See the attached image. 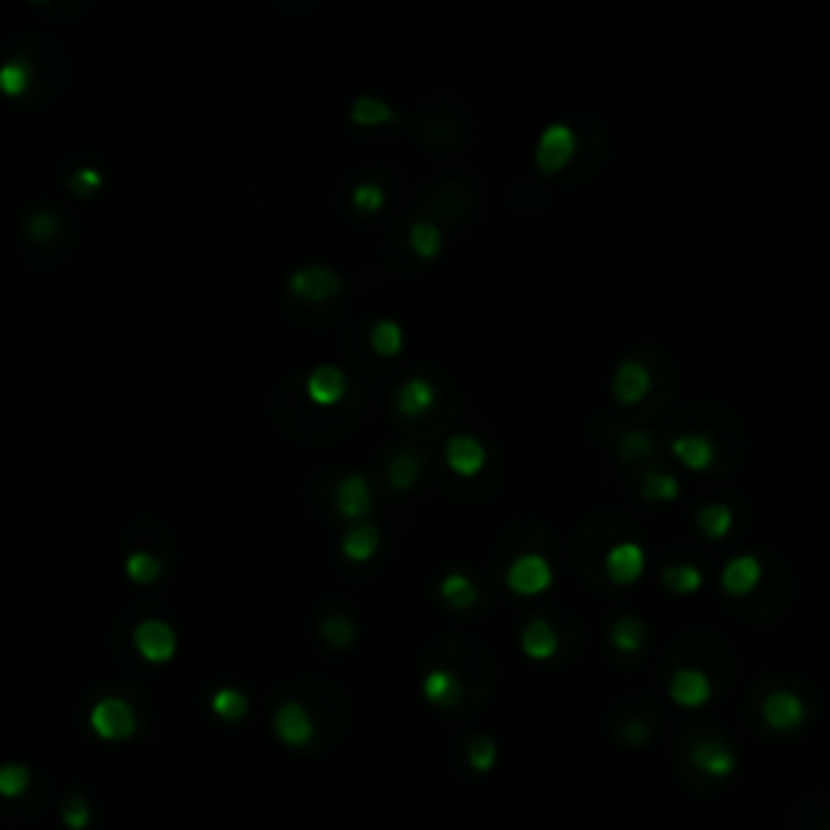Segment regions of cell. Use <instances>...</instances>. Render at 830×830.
Returning a JSON list of instances; mask_svg holds the SVG:
<instances>
[{"instance_id": "obj_19", "label": "cell", "mask_w": 830, "mask_h": 830, "mask_svg": "<svg viewBox=\"0 0 830 830\" xmlns=\"http://www.w3.org/2000/svg\"><path fill=\"white\" fill-rule=\"evenodd\" d=\"M347 117H350L354 127H390V124L402 120L390 101L377 98V95H360V98L350 104Z\"/></svg>"}, {"instance_id": "obj_41", "label": "cell", "mask_w": 830, "mask_h": 830, "mask_svg": "<svg viewBox=\"0 0 830 830\" xmlns=\"http://www.w3.org/2000/svg\"><path fill=\"white\" fill-rule=\"evenodd\" d=\"M649 736H652V731H649V727H645L642 721H630V724L623 727V739H627V743H633V746L645 743Z\"/></svg>"}, {"instance_id": "obj_33", "label": "cell", "mask_w": 830, "mask_h": 830, "mask_svg": "<svg viewBox=\"0 0 830 830\" xmlns=\"http://www.w3.org/2000/svg\"><path fill=\"white\" fill-rule=\"evenodd\" d=\"M350 208H354L357 214H364V218L380 214V211L387 208V189L377 186V182H360V186H354V192H350Z\"/></svg>"}, {"instance_id": "obj_15", "label": "cell", "mask_w": 830, "mask_h": 830, "mask_svg": "<svg viewBox=\"0 0 830 830\" xmlns=\"http://www.w3.org/2000/svg\"><path fill=\"white\" fill-rule=\"evenodd\" d=\"M711 694H714V684L701 669H679L669 682V697L687 711L704 707L711 701Z\"/></svg>"}, {"instance_id": "obj_5", "label": "cell", "mask_w": 830, "mask_h": 830, "mask_svg": "<svg viewBox=\"0 0 830 830\" xmlns=\"http://www.w3.org/2000/svg\"><path fill=\"white\" fill-rule=\"evenodd\" d=\"M335 509L344 523L357 526V523H370L374 509H377V496L374 487L364 474H344L335 487Z\"/></svg>"}, {"instance_id": "obj_38", "label": "cell", "mask_w": 830, "mask_h": 830, "mask_svg": "<svg viewBox=\"0 0 830 830\" xmlns=\"http://www.w3.org/2000/svg\"><path fill=\"white\" fill-rule=\"evenodd\" d=\"M101 186H104V176H101L95 166H78V169L69 176V189H72V196L78 198L95 196Z\"/></svg>"}, {"instance_id": "obj_39", "label": "cell", "mask_w": 830, "mask_h": 830, "mask_svg": "<svg viewBox=\"0 0 830 830\" xmlns=\"http://www.w3.org/2000/svg\"><path fill=\"white\" fill-rule=\"evenodd\" d=\"M27 234L33 241H40V244H50V241H55V234H59V218L52 211H33L27 218Z\"/></svg>"}, {"instance_id": "obj_27", "label": "cell", "mask_w": 830, "mask_h": 830, "mask_svg": "<svg viewBox=\"0 0 830 830\" xmlns=\"http://www.w3.org/2000/svg\"><path fill=\"white\" fill-rule=\"evenodd\" d=\"M662 587L669 590V593H679V597H691V593H697L701 587H704V571L697 568V565H669L665 571H662Z\"/></svg>"}, {"instance_id": "obj_1", "label": "cell", "mask_w": 830, "mask_h": 830, "mask_svg": "<svg viewBox=\"0 0 830 830\" xmlns=\"http://www.w3.org/2000/svg\"><path fill=\"white\" fill-rule=\"evenodd\" d=\"M286 290L298 302H308V305H325L332 302L335 295H342L344 280L325 263H308V266H298L290 273L286 280Z\"/></svg>"}, {"instance_id": "obj_37", "label": "cell", "mask_w": 830, "mask_h": 830, "mask_svg": "<svg viewBox=\"0 0 830 830\" xmlns=\"http://www.w3.org/2000/svg\"><path fill=\"white\" fill-rule=\"evenodd\" d=\"M467 763L474 766V773H490L496 766V743L490 736H474L467 746Z\"/></svg>"}, {"instance_id": "obj_13", "label": "cell", "mask_w": 830, "mask_h": 830, "mask_svg": "<svg viewBox=\"0 0 830 830\" xmlns=\"http://www.w3.org/2000/svg\"><path fill=\"white\" fill-rule=\"evenodd\" d=\"M435 402H439V390L429 377H409L406 384H399V390L392 396L396 412L406 419H419V416L432 412Z\"/></svg>"}, {"instance_id": "obj_11", "label": "cell", "mask_w": 830, "mask_h": 830, "mask_svg": "<svg viewBox=\"0 0 830 830\" xmlns=\"http://www.w3.org/2000/svg\"><path fill=\"white\" fill-rule=\"evenodd\" d=\"M273 733H276L280 743H286V746H293V749H302V746H308L312 736H315V721H312V714L305 711V704L286 701V704H280L276 714H273Z\"/></svg>"}, {"instance_id": "obj_7", "label": "cell", "mask_w": 830, "mask_h": 830, "mask_svg": "<svg viewBox=\"0 0 830 830\" xmlns=\"http://www.w3.org/2000/svg\"><path fill=\"white\" fill-rule=\"evenodd\" d=\"M649 390H652V374L642 360L627 357L617 364L613 380H610V396L617 406H639L649 396Z\"/></svg>"}, {"instance_id": "obj_24", "label": "cell", "mask_w": 830, "mask_h": 830, "mask_svg": "<svg viewBox=\"0 0 830 830\" xmlns=\"http://www.w3.org/2000/svg\"><path fill=\"white\" fill-rule=\"evenodd\" d=\"M406 347V332L399 322L392 318H380L374 328H370V350L384 360H396Z\"/></svg>"}, {"instance_id": "obj_17", "label": "cell", "mask_w": 830, "mask_h": 830, "mask_svg": "<svg viewBox=\"0 0 830 830\" xmlns=\"http://www.w3.org/2000/svg\"><path fill=\"white\" fill-rule=\"evenodd\" d=\"M763 581V561L756 558V555H736L731 558L727 565H724V571H721V585L724 590L731 593V597H746V593H753L756 587Z\"/></svg>"}, {"instance_id": "obj_29", "label": "cell", "mask_w": 830, "mask_h": 830, "mask_svg": "<svg viewBox=\"0 0 830 830\" xmlns=\"http://www.w3.org/2000/svg\"><path fill=\"white\" fill-rule=\"evenodd\" d=\"M124 575H127L130 585H156V581L162 578V561H159L156 555H149V551H130V555L124 558Z\"/></svg>"}, {"instance_id": "obj_4", "label": "cell", "mask_w": 830, "mask_h": 830, "mask_svg": "<svg viewBox=\"0 0 830 830\" xmlns=\"http://www.w3.org/2000/svg\"><path fill=\"white\" fill-rule=\"evenodd\" d=\"M88 727L107 743H120V739H130L137 733V714L124 697H104L92 707Z\"/></svg>"}, {"instance_id": "obj_36", "label": "cell", "mask_w": 830, "mask_h": 830, "mask_svg": "<svg viewBox=\"0 0 830 830\" xmlns=\"http://www.w3.org/2000/svg\"><path fill=\"white\" fill-rule=\"evenodd\" d=\"M655 451V439L649 432H627L620 444H617V454L623 461H639V458H649Z\"/></svg>"}, {"instance_id": "obj_9", "label": "cell", "mask_w": 830, "mask_h": 830, "mask_svg": "<svg viewBox=\"0 0 830 830\" xmlns=\"http://www.w3.org/2000/svg\"><path fill=\"white\" fill-rule=\"evenodd\" d=\"M763 721L776 733L798 731L808 721V704L795 691H773L763 701Z\"/></svg>"}, {"instance_id": "obj_10", "label": "cell", "mask_w": 830, "mask_h": 830, "mask_svg": "<svg viewBox=\"0 0 830 830\" xmlns=\"http://www.w3.org/2000/svg\"><path fill=\"white\" fill-rule=\"evenodd\" d=\"M603 571L617 587H633L645 575V548L639 542H617L603 555Z\"/></svg>"}, {"instance_id": "obj_26", "label": "cell", "mask_w": 830, "mask_h": 830, "mask_svg": "<svg viewBox=\"0 0 830 830\" xmlns=\"http://www.w3.org/2000/svg\"><path fill=\"white\" fill-rule=\"evenodd\" d=\"M211 711H214V717H221L228 724H241L250 714V697L241 687H218L211 694Z\"/></svg>"}, {"instance_id": "obj_23", "label": "cell", "mask_w": 830, "mask_h": 830, "mask_svg": "<svg viewBox=\"0 0 830 830\" xmlns=\"http://www.w3.org/2000/svg\"><path fill=\"white\" fill-rule=\"evenodd\" d=\"M33 88V65L30 59H10L0 65V92L3 98H23Z\"/></svg>"}, {"instance_id": "obj_2", "label": "cell", "mask_w": 830, "mask_h": 830, "mask_svg": "<svg viewBox=\"0 0 830 830\" xmlns=\"http://www.w3.org/2000/svg\"><path fill=\"white\" fill-rule=\"evenodd\" d=\"M551 585H555V568L538 551H523L506 568V587L516 597H542L545 590H551Z\"/></svg>"}, {"instance_id": "obj_16", "label": "cell", "mask_w": 830, "mask_h": 830, "mask_svg": "<svg viewBox=\"0 0 830 830\" xmlns=\"http://www.w3.org/2000/svg\"><path fill=\"white\" fill-rule=\"evenodd\" d=\"M672 454H675V461H679L682 467L701 474V471H711V467H714V461H717V444L707 439V435H701V432H687V435H679V439L672 441Z\"/></svg>"}, {"instance_id": "obj_8", "label": "cell", "mask_w": 830, "mask_h": 830, "mask_svg": "<svg viewBox=\"0 0 830 830\" xmlns=\"http://www.w3.org/2000/svg\"><path fill=\"white\" fill-rule=\"evenodd\" d=\"M347 390H350V380H347V374H344L338 364H318L305 377V396L318 409L338 406L344 396H347Z\"/></svg>"}, {"instance_id": "obj_25", "label": "cell", "mask_w": 830, "mask_h": 830, "mask_svg": "<svg viewBox=\"0 0 830 830\" xmlns=\"http://www.w3.org/2000/svg\"><path fill=\"white\" fill-rule=\"evenodd\" d=\"M409 246H412V253L419 260L432 263V260H439L441 250H444V234H441V228L435 221H416L409 228Z\"/></svg>"}, {"instance_id": "obj_35", "label": "cell", "mask_w": 830, "mask_h": 830, "mask_svg": "<svg viewBox=\"0 0 830 830\" xmlns=\"http://www.w3.org/2000/svg\"><path fill=\"white\" fill-rule=\"evenodd\" d=\"M30 779H33V773L27 766H20V763L3 766L0 769V795L3 798H20L30 788Z\"/></svg>"}, {"instance_id": "obj_12", "label": "cell", "mask_w": 830, "mask_h": 830, "mask_svg": "<svg viewBox=\"0 0 830 830\" xmlns=\"http://www.w3.org/2000/svg\"><path fill=\"white\" fill-rule=\"evenodd\" d=\"M444 464L458 477H477L487 467V448L474 435H451L444 444Z\"/></svg>"}, {"instance_id": "obj_22", "label": "cell", "mask_w": 830, "mask_h": 830, "mask_svg": "<svg viewBox=\"0 0 830 830\" xmlns=\"http://www.w3.org/2000/svg\"><path fill=\"white\" fill-rule=\"evenodd\" d=\"M439 597L444 607H451V610H471L474 603H477V597H481V590L477 585L467 578V575H461V571H448L444 578H441L439 585Z\"/></svg>"}, {"instance_id": "obj_31", "label": "cell", "mask_w": 830, "mask_h": 830, "mask_svg": "<svg viewBox=\"0 0 830 830\" xmlns=\"http://www.w3.org/2000/svg\"><path fill=\"white\" fill-rule=\"evenodd\" d=\"M419 474H422V461H419L416 454H409V451H396V454L390 458L387 477H390L392 490H399V493L412 490L416 487V481H419Z\"/></svg>"}, {"instance_id": "obj_40", "label": "cell", "mask_w": 830, "mask_h": 830, "mask_svg": "<svg viewBox=\"0 0 830 830\" xmlns=\"http://www.w3.org/2000/svg\"><path fill=\"white\" fill-rule=\"evenodd\" d=\"M62 818H65V828L72 830H85L92 824V808L82 795H72L62 808Z\"/></svg>"}, {"instance_id": "obj_20", "label": "cell", "mask_w": 830, "mask_h": 830, "mask_svg": "<svg viewBox=\"0 0 830 830\" xmlns=\"http://www.w3.org/2000/svg\"><path fill=\"white\" fill-rule=\"evenodd\" d=\"M461 694H464V684H461V679H458L451 669H432V672L422 679V697H425L429 704L441 707V711L454 707V704L461 701Z\"/></svg>"}, {"instance_id": "obj_3", "label": "cell", "mask_w": 830, "mask_h": 830, "mask_svg": "<svg viewBox=\"0 0 830 830\" xmlns=\"http://www.w3.org/2000/svg\"><path fill=\"white\" fill-rule=\"evenodd\" d=\"M575 153H578V134L568 124L555 120L538 134L536 169L542 176H558L575 159Z\"/></svg>"}, {"instance_id": "obj_28", "label": "cell", "mask_w": 830, "mask_h": 830, "mask_svg": "<svg viewBox=\"0 0 830 830\" xmlns=\"http://www.w3.org/2000/svg\"><path fill=\"white\" fill-rule=\"evenodd\" d=\"M697 529L707 538L721 542L733 533V509L727 503H707L697 509Z\"/></svg>"}, {"instance_id": "obj_6", "label": "cell", "mask_w": 830, "mask_h": 830, "mask_svg": "<svg viewBox=\"0 0 830 830\" xmlns=\"http://www.w3.org/2000/svg\"><path fill=\"white\" fill-rule=\"evenodd\" d=\"M134 649L137 655L149 662V665H166L176 659V649H179V639H176V630L162 620H144L134 627Z\"/></svg>"}, {"instance_id": "obj_32", "label": "cell", "mask_w": 830, "mask_h": 830, "mask_svg": "<svg viewBox=\"0 0 830 830\" xmlns=\"http://www.w3.org/2000/svg\"><path fill=\"white\" fill-rule=\"evenodd\" d=\"M639 490H642V496L649 503H675L682 496V484L672 474H665V471H649L642 477V487Z\"/></svg>"}, {"instance_id": "obj_14", "label": "cell", "mask_w": 830, "mask_h": 830, "mask_svg": "<svg viewBox=\"0 0 830 830\" xmlns=\"http://www.w3.org/2000/svg\"><path fill=\"white\" fill-rule=\"evenodd\" d=\"M687 756L711 779H727L736 773V753L724 739H697Z\"/></svg>"}, {"instance_id": "obj_34", "label": "cell", "mask_w": 830, "mask_h": 830, "mask_svg": "<svg viewBox=\"0 0 830 830\" xmlns=\"http://www.w3.org/2000/svg\"><path fill=\"white\" fill-rule=\"evenodd\" d=\"M318 633H322V639H325L332 649H350V645L357 642V627H354V620L344 617V613H335V617L322 620Z\"/></svg>"}, {"instance_id": "obj_30", "label": "cell", "mask_w": 830, "mask_h": 830, "mask_svg": "<svg viewBox=\"0 0 830 830\" xmlns=\"http://www.w3.org/2000/svg\"><path fill=\"white\" fill-rule=\"evenodd\" d=\"M610 642L613 649H620L623 655H635L645 645V623L639 617H620L610 627Z\"/></svg>"}, {"instance_id": "obj_18", "label": "cell", "mask_w": 830, "mask_h": 830, "mask_svg": "<svg viewBox=\"0 0 830 830\" xmlns=\"http://www.w3.org/2000/svg\"><path fill=\"white\" fill-rule=\"evenodd\" d=\"M380 551V529L374 523H357L342 536V555L350 565H367Z\"/></svg>"}, {"instance_id": "obj_21", "label": "cell", "mask_w": 830, "mask_h": 830, "mask_svg": "<svg viewBox=\"0 0 830 830\" xmlns=\"http://www.w3.org/2000/svg\"><path fill=\"white\" fill-rule=\"evenodd\" d=\"M519 645H523V652H526V659H533V662H548V659H555L558 655V633H555V627L551 623H545V620H533L523 635H519Z\"/></svg>"}]
</instances>
